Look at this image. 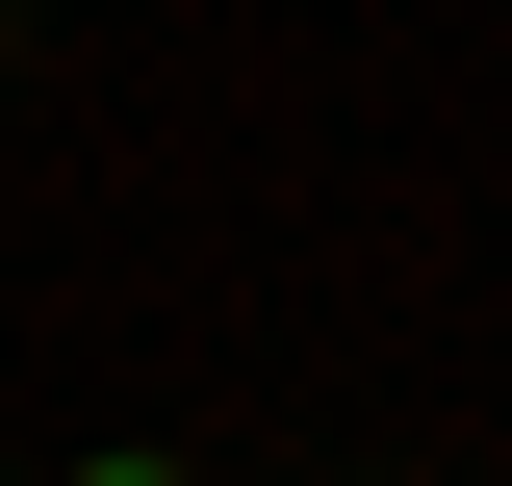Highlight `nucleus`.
Listing matches in <instances>:
<instances>
[{
    "instance_id": "obj_1",
    "label": "nucleus",
    "mask_w": 512,
    "mask_h": 486,
    "mask_svg": "<svg viewBox=\"0 0 512 486\" xmlns=\"http://www.w3.org/2000/svg\"><path fill=\"white\" fill-rule=\"evenodd\" d=\"M77 486H154V461H77Z\"/></svg>"
}]
</instances>
